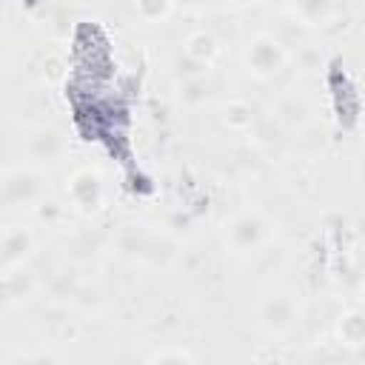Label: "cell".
<instances>
[{"label":"cell","instance_id":"6da1fadb","mask_svg":"<svg viewBox=\"0 0 365 365\" xmlns=\"http://www.w3.org/2000/svg\"><path fill=\"white\" fill-rule=\"evenodd\" d=\"M48 197V171L37 165H9L0 180V202L3 214H23L34 211Z\"/></svg>","mask_w":365,"mask_h":365},{"label":"cell","instance_id":"7a4b0ae2","mask_svg":"<svg viewBox=\"0 0 365 365\" xmlns=\"http://www.w3.org/2000/svg\"><path fill=\"white\" fill-rule=\"evenodd\" d=\"M23 154H26V163L29 165H37V168H54L66 160L68 154V137L57 128V125H31L26 131V140H23Z\"/></svg>","mask_w":365,"mask_h":365},{"label":"cell","instance_id":"3957f363","mask_svg":"<svg viewBox=\"0 0 365 365\" xmlns=\"http://www.w3.org/2000/svg\"><path fill=\"white\" fill-rule=\"evenodd\" d=\"M66 202L80 217L100 214L106 205V182H103L100 171H94L88 165L74 168L66 180Z\"/></svg>","mask_w":365,"mask_h":365},{"label":"cell","instance_id":"277c9868","mask_svg":"<svg viewBox=\"0 0 365 365\" xmlns=\"http://www.w3.org/2000/svg\"><path fill=\"white\" fill-rule=\"evenodd\" d=\"M288 63V48L277 34L259 31L248 40L245 48V66L257 80H274Z\"/></svg>","mask_w":365,"mask_h":365},{"label":"cell","instance_id":"5b68a950","mask_svg":"<svg viewBox=\"0 0 365 365\" xmlns=\"http://www.w3.org/2000/svg\"><path fill=\"white\" fill-rule=\"evenodd\" d=\"M268 237H271L268 220L259 211H251V208L234 214L228 220V225H225V245L234 254H251L259 245H265Z\"/></svg>","mask_w":365,"mask_h":365},{"label":"cell","instance_id":"8992f818","mask_svg":"<svg viewBox=\"0 0 365 365\" xmlns=\"http://www.w3.org/2000/svg\"><path fill=\"white\" fill-rule=\"evenodd\" d=\"M257 319H259V325H262L265 334L282 336V334H288V331L297 325V319H299V305H297V299H294L291 294H285V291H271V294H265V297L259 299V305H257Z\"/></svg>","mask_w":365,"mask_h":365},{"label":"cell","instance_id":"52a82bcc","mask_svg":"<svg viewBox=\"0 0 365 365\" xmlns=\"http://www.w3.org/2000/svg\"><path fill=\"white\" fill-rule=\"evenodd\" d=\"M37 248V234L26 222H6L0 237V271H11L26 265Z\"/></svg>","mask_w":365,"mask_h":365},{"label":"cell","instance_id":"ba28073f","mask_svg":"<svg viewBox=\"0 0 365 365\" xmlns=\"http://www.w3.org/2000/svg\"><path fill=\"white\" fill-rule=\"evenodd\" d=\"M0 288H3V302L6 305H23L40 291V279H37V274L31 268L17 265L11 271H3Z\"/></svg>","mask_w":365,"mask_h":365},{"label":"cell","instance_id":"9c48e42d","mask_svg":"<svg viewBox=\"0 0 365 365\" xmlns=\"http://www.w3.org/2000/svg\"><path fill=\"white\" fill-rule=\"evenodd\" d=\"M145 242H148V228H145V225L128 222V225H120V228L111 234V248L117 251V257L131 259V262H140V259H143Z\"/></svg>","mask_w":365,"mask_h":365},{"label":"cell","instance_id":"30bf717a","mask_svg":"<svg viewBox=\"0 0 365 365\" xmlns=\"http://www.w3.org/2000/svg\"><path fill=\"white\" fill-rule=\"evenodd\" d=\"M180 257V245L171 234L165 231H148V242H145V251H143V265L148 268H168L174 259Z\"/></svg>","mask_w":365,"mask_h":365},{"label":"cell","instance_id":"8fae6325","mask_svg":"<svg viewBox=\"0 0 365 365\" xmlns=\"http://www.w3.org/2000/svg\"><path fill=\"white\" fill-rule=\"evenodd\" d=\"M291 11L305 29H325L336 14V0H291Z\"/></svg>","mask_w":365,"mask_h":365},{"label":"cell","instance_id":"7c38bea8","mask_svg":"<svg viewBox=\"0 0 365 365\" xmlns=\"http://www.w3.org/2000/svg\"><path fill=\"white\" fill-rule=\"evenodd\" d=\"M106 242H111V237L100 228H77L68 240V254L74 262H88L91 257H97V251L106 248Z\"/></svg>","mask_w":365,"mask_h":365},{"label":"cell","instance_id":"4fadbf2b","mask_svg":"<svg viewBox=\"0 0 365 365\" xmlns=\"http://www.w3.org/2000/svg\"><path fill=\"white\" fill-rule=\"evenodd\" d=\"M336 339L348 348L365 345V308H348L336 317Z\"/></svg>","mask_w":365,"mask_h":365},{"label":"cell","instance_id":"5bb4252c","mask_svg":"<svg viewBox=\"0 0 365 365\" xmlns=\"http://www.w3.org/2000/svg\"><path fill=\"white\" fill-rule=\"evenodd\" d=\"M211 97H214V83H211L208 74H205V77H194V80H180V83H177V103H180L182 108L197 111V108H202L205 103H211Z\"/></svg>","mask_w":365,"mask_h":365},{"label":"cell","instance_id":"9a60e30c","mask_svg":"<svg viewBox=\"0 0 365 365\" xmlns=\"http://www.w3.org/2000/svg\"><path fill=\"white\" fill-rule=\"evenodd\" d=\"M182 51H188L191 57H197V60H202V63H208V66H211V63L220 57V40H217L211 31L197 29V31H191V34L185 37Z\"/></svg>","mask_w":365,"mask_h":365},{"label":"cell","instance_id":"2e32d148","mask_svg":"<svg viewBox=\"0 0 365 365\" xmlns=\"http://www.w3.org/2000/svg\"><path fill=\"white\" fill-rule=\"evenodd\" d=\"M222 123H225L228 128H234V131H245V128H251V125L257 123V111H254V106H251L248 100L231 97V100L222 106Z\"/></svg>","mask_w":365,"mask_h":365},{"label":"cell","instance_id":"e0dca14e","mask_svg":"<svg viewBox=\"0 0 365 365\" xmlns=\"http://www.w3.org/2000/svg\"><path fill=\"white\" fill-rule=\"evenodd\" d=\"M208 71H211V66L197 60V57H191L188 51H177L174 60H171V74H174L177 83L180 80H194V77H205Z\"/></svg>","mask_w":365,"mask_h":365},{"label":"cell","instance_id":"ac0fdd59","mask_svg":"<svg viewBox=\"0 0 365 365\" xmlns=\"http://www.w3.org/2000/svg\"><path fill=\"white\" fill-rule=\"evenodd\" d=\"M134 3V11L143 23H163L171 17L177 0H131Z\"/></svg>","mask_w":365,"mask_h":365},{"label":"cell","instance_id":"d6986e66","mask_svg":"<svg viewBox=\"0 0 365 365\" xmlns=\"http://www.w3.org/2000/svg\"><path fill=\"white\" fill-rule=\"evenodd\" d=\"M68 211H71L68 205H63V202L46 197L31 214H34V220H37L40 225H46V228H57V225H63V222L68 220Z\"/></svg>","mask_w":365,"mask_h":365},{"label":"cell","instance_id":"ffe728a7","mask_svg":"<svg viewBox=\"0 0 365 365\" xmlns=\"http://www.w3.org/2000/svg\"><path fill=\"white\" fill-rule=\"evenodd\" d=\"M66 71H68V60H66L63 51L51 48V51L43 54V60H40V74H43L46 83H63V80H66Z\"/></svg>","mask_w":365,"mask_h":365},{"label":"cell","instance_id":"44dd1931","mask_svg":"<svg viewBox=\"0 0 365 365\" xmlns=\"http://www.w3.org/2000/svg\"><path fill=\"white\" fill-rule=\"evenodd\" d=\"M305 114H308V106H305V100L297 97V94L282 97V103H279V108H277V117H279V123H285V125H299V123L305 120Z\"/></svg>","mask_w":365,"mask_h":365},{"label":"cell","instance_id":"7402d4cb","mask_svg":"<svg viewBox=\"0 0 365 365\" xmlns=\"http://www.w3.org/2000/svg\"><path fill=\"white\" fill-rule=\"evenodd\" d=\"M77 308H83V311H97L100 305H103V291L97 288V285H91V282H77V288L71 291V297H68Z\"/></svg>","mask_w":365,"mask_h":365},{"label":"cell","instance_id":"603a6c76","mask_svg":"<svg viewBox=\"0 0 365 365\" xmlns=\"http://www.w3.org/2000/svg\"><path fill=\"white\" fill-rule=\"evenodd\" d=\"M197 356L185 348H157L151 354H145V362H194Z\"/></svg>","mask_w":365,"mask_h":365},{"label":"cell","instance_id":"cb8c5ba5","mask_svg":"<svg viewBox=\"0 0 365 365\" xmlns=\"http://www.w3.org/2000/svg\"><path fill=\"white\" fill-rule=\"evenodd\" d=\"M297 66L302 71H317L322 66V57H319V48L314 43H302L299 51H297Z\"/></svg>","mask_w":365,"mask_h":365},{"label":"cell","instance_id":"d4e9b609","mask_svg":"<svg viewBox=\"0 0 365 365\" xmlns=\"http://www.w3.org/2000/svg\"><path fill=\"white\" fill-rule=\"evenodd\" d=\"M177 6L188 9V11H200V9H205V6H208V0H177Z\"/></svg>","mask_w":365,"mask_h":365},{"label":"cell","instance_id":"484cf974","mask_svg":"<svg viewBox=\"0 0 365 365\" xmlns=\"http://www.w3.org/2000/svg\"><path fill=\"white\" fill-rule=\"evenodd\" d=\"M231 3H237V6H254V3H259V0H231Z\"/></svg>","mask_w":365,"mask_h":365},{"label":"cell","instance_id":"4316f807","mask_svg":"<svg viewBox=\"0 0 365 365\" xmlns=\"http://www.w3.org/2000/svg\"><path fill=\"white\" fill-rule=\"evenodd\" d=\"M359 131H362V140H365V111H362V117H359Z\"/></svg>","mask_w":365,"mask_h":365},{"label":"cell","instance_id":"83f0119b","mask_svg":"<svg viewBox=\"0 0 365 365\" xmlns=\"http://www.w3.org/2000/svg\"><path fill=\"white\" fill-rule=\"evenodd\" d=\"M362 302H365V288H362Z\"/></svg>","mask_w":365,"mask_h":365},{"label":"cell","instance_id":"f1b7e54d","mask_svg":"<svg viewBox=\"0 0 365 365\" xmlns=\"http://www.w3.org/2000/svg\"><path fill=\"white\" fill-rule=\"evenodd\" d=\"M359 3H362V6H365V0H359Z\"/></svg>","mask_w":365,"mask_h":365}]
</instances>
